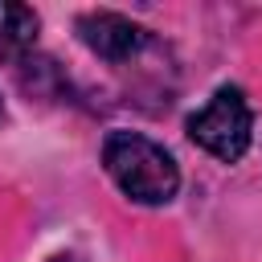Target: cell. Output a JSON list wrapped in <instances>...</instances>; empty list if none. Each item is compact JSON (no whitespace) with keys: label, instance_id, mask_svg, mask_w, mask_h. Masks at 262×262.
<instances>
[{"label":"cell","instance_id":"cell-1","mask_svg":"<svg viewBox=\"0 0 262 262\" xmlns=\"http://www.w3.org/2000/svg\"><path fill=\"white\" fill-rule=\"evenodd\" d=\"M102 164L111 180L139 205H168L180 188L176 160L139 131H111L102 143Z\"/></svg>","mask_w":262,"mask_h":262},{"label":"cell","instance_id":"cell-2","mask_svg":"<svg viewBox=\"0 0 262 262\" xmlns=\"http://www.w3.org/2000/svg\"><path fill=\"white\" fill-rule=\"evenodd\" d=\"M188 139L196 147H205L209 156L233 164L246 156L250 139H254V111L246 102V94L237 86H221L192 119H188Z\"/></svg>","mask_w":262,"mask_h":262},{"label":"cell","instance_id":"cell-3","mask_svg":"<svg viewBox=\"0 0 262 262\" xmlns=\"http://www.w3.org/2000/svg\"><path fill=\"white\" fill-rule=\"evenodd\" d=\"M78 37L102 61H131L147 41V33L139 25H131L127 16H119V12H86L78 20Z\"/></svg>","mask_w":262,"mask_h":262},{"label":"cell","instance_id":"cell-4","mask_svg":"<svg viewBox=\"0 0 262 262\" xmlns=\"http://www.w3.org/2000/svg\"><path fill=\"white\" fill-rule=\"evenodd\" d=\"M37 41V12L25 4H0V61L20 57Z\"/></svg>","mask_w":262,"mask_h":262},{"label":"cell","instance_id":"cell-5","mask_svg":"<svg viewBox=\"0 0 262 262\" xmlns=\"http://www.w3.org/2000/svg\"><path fill=\"white\" fill-rule=\"evenodd\" d=\"M53 262H74V258H53Z\"/></svg>","mask_w":262,"mask_h":262},{"label":"cell","instance_id":"cell-6","mask_svg":"<svg viewBox=\"0 0 262 262\" xmlns=\"http://www.w3.org/2000/svg\"><path fill=\"white\" fill-rule=\"evenodd\" d=\"M0 119H4V102H0Z\"/></svg>","mask_w":262,"mask_h":262}]
</instances>
